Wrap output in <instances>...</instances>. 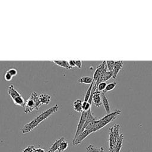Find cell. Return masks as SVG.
Segmentation results:
<instances>
[{
    "mask_svg": "<svg viewBox=\"0 0 152 152\" xmlns=\"http://www.w3.org/2000/svg\"><path fill=\"white\" fill-rule=\"evenodd\" d=\"M58 109V105L55 104V106H53L51 107L48 109L46 110L43 112L41 114L34 118L30 122L26 124L21 129V132L23 134H26L30 132L36 127H37L42 121H43L44 120L49 118L50 116H51L55 112H56Z\"/></svg>",
    "mask_w": 152,
    "mask_h": 152,
    "instance_id": "cell-1",
    "label": "cell"
},
{
    "mask_svg": "<svg viewBox=\"0 0 152 152\" xmlns=\"http://www.w3.org/2000/svg\"><path fill=\"white\" fill-rule=\"evenodd\" d=\"M41 106L42 103L40 101L38 94L36 92H33L30 97L26 102L24 112L26 113H31L34 110H38Z\"/></svg>",
    "mask_w": 152,
    "mask_h": 152,
    "instance_id": "cell-2",
    "label": "cell"
},
{
    "mask_svg": "<svg viewBox=\"0 0 152 152\" xmlns=\"http://www.w3.org/2000/svg\"><path fill=\"white\" fill-rule=\"evenodd\" d=\"M120 125L115 124L109 129V152H115L116 142L119 134Z\"/></svg>",
    "mask_w": 152,
    "mask_h": 152,
    "instance_id": "cell-3",
    "label": "cell"
},
{
    "mask_svg": "<svg viewBox=\"0 0 152 152\" xmlns=\"http://www.w3.org/2000/svg\"><path fill=\"white\" fill-rule=\"evenodd\" d=\"M121 112V111L118 109L112 113L107 114L101 119H99L97 124H96L95 127L93 128V131L94 132L97 131L100 129H102V128H103L104 126H105L106 125H107L110 122H112L118 115H120Z\"/></svg>",
    "mask_w": 152,
    "mask_h": 152,
    "instance_id": "cell-4",
    "label": "cell"
},
{
    "mask_svg": "<svg viewBox=\"0 0 152 152\" xmlns=\"http://www.w3.org/2000/svg\"><path fill=\"white\" fill-rule=\"evenodd\" d=\"M87 114H88V111L87 112L83 111V112L81 113V116H80V120H79L77 127V129H76L75 134L73 140H74L79 135V134L84 131L83 128H84V126L86 119H87Z\"/></svg>",
    "mask_w": 152,
    "mask_h": 152,
    "instance_id": "cell-5",
    "label": "cell"
},
{
    "mask_svg": "<svg viewBox=\"0 0 152 152\" xmlns=\"http://www.w3.org/2000/svg\"><path fill=\"white\" fill-rule=\"evenodd\" d=\"M93 131L91 129H85L81 133L79 134V135L72 141L73 145H77L80 144L86 137H87L90 134L93 133Z\"/></svg>",
    "mask_w": 152,
    "mask_h": 152,
    "instance_id": "cell-6",
    "label": "cell"
},
{
    "mask_svg": "<svg viewBox=\"0 0 152 152\" xmlns=\"http://www.w3.org/2000/svg\"><path fill=\"white\" fill-rule=\"evenodd\" d=\"M123 61H115V64H114V66H113V77L112 78L113 79H116L118 73L119 72V71L122 69L123 67Z\"/></svg>",
    "mask_w": 152,
    "mask_h": 152,
    "instance_id": "cell-7",
    "label": "cell"
},
{
    "mask_svg": "<svg viewBox=\"0 0 152 152\" xmlns=\"http://www.w3.org/2000/svg\"><path fill=\"white\" fill-rule=\"evenodd\" d=\"M94 104L96 107H99L101 106L102 104V97H101V93L100 91H97V90L93 93V100Z\"/></svg>",
    "mask_w": 152,
    "mask_h": 152,
    "instance_id": "cell-8",
    "label": "cell"
},
{
    "mask_svg": "<svg viewBox=\"0 0 152 152\" xmlns=\"http://www.w3.org/2000/svg\"><path fill=\"white\" fill-rule=\"evenodd\" d=\"M112 77H113V72L111 71H107L100 75L98 80L95 82V84L98 85L99 83H100L106 82L107 80L112 78Z\"/></svg>",
    "mask_w": 152,
    "mask_h": 152,
    "instance_id": "cell-9",
    "label": "cell"
},
{
    "mask_svg": "<svg viewBox=\"0 0 152 152\" xmlns=\"http://www.w3.org/2000/svg\"><path fill=\"white\" fill-rule=\"evenodd\" d=\"M101 97H102V104L104 106V108L105 109L106 112L107 113V114L110 113V104L108 102V99L106 97L105 94L104 92H102L101 93Z\"/></svg>",
    "mask_w": 152,
    "mask_h": 152,
    "instance_id": "cell-10",
    "label": "cell"
},
{
    "mask_svg": "<svg viewBox=\"0 0 152 152\" xmlns=\"http://www.w3.org/2000/svg\"><path fill=\"white\" fill-rule=\"evenodd\" d=\"M65 140V138L64 137H61L60 138L56 140L52 145V146L49 148V150L48 152H55L56 150H58L59 147L61 142Z\"/></svg>",
    "mask_w": 152,
    "mask_h": 152,
    "instance_id": "cell-11",
    "label": "cell"
},
{
    "mask_svg": "<svg viewBox=\"0 0 152 152\" xmlns=\"http://www.w3.org/2000/svg\"><path fill=\"white\" fill-rule=\"evenodd\" d=\"M7 93L10 96V97L12 98V99H15V97L19 96L21 95L20 93H19L17 90H16L14 87L13 84H11L7 89Z\"/></svg>",
    "mask_w": 152,
    "mask_h": 152,
    "instance_id": "cell-12",
    "label": "cell"
},
{
    "mask_svg": "<svg viewBox=\"0 0 152 152\" xmlns=\"http://www.w3.org/2000/svg\"><path fill=\"white\" fill-rule=\"evenodd\" d=\"M39 97L40 99V101L42 103V104H48L50 102V99L51 96L48 94H40L39 95Z\"/></svg>",
    "mask_w": 152,
    "mask_h": 152,
    "instance_id": "cell-13",
    "label": "cell"
},
{
    "mask_svg": "<svg viewBox=\"0 0 152 152\" xmlns=\"http://www.w3.org/2000/svg\"><path fill=\"white\" fill-rule=\"evenodd\" d=\"M82 103L83 102L80 100L77 99L73 103V107L74 110H75L77 112H83V109H82Z\"/></svg>",
    "mask_w": 152,
    "mask_h": 152,
    "instance_id": "cell-14",
    "label": "cell"
},
{
    "mask_svg": "<svg viewBox=\"0 0 152 152\" xmlns=\"http://www.w3.org/2000/svg\"><path fill=\"white\" fill-rule=\"evenodd\" d=\"M53 62L55 64L57 65L58 66H61L66 69H70L72 68L70 66V65H69L68 61H53Z\"/></svg>",
    "mask_w": 152,
    "mask_h": 152,
    "instance_id": "cell-15",
    "label": "cell"
},
{
    "mask_svg": "<svg viewBox=\"0 0 152 152\" xmlns=\"http://www.w3.org/2000/svg\"><path fill=\"white\" fill-rule=\"evenodd\" d=\"M12 100H13L14 103L17 106H20L21 107H23L25 106L26 102H25L23 97L21 95L15 97V99H12Z\"/></svg>",
    "mask_w": 152,
    "mask_h": 152,
    "instance_id": "cell-16",
    "label": "cell"
},
{
    "mask_svg": "<svg viewBox=\"0 0 152 152\" xmlns=\"http://www.w3.org/2000/svg\"><path fill=\"white\" fill-rule=\"evenodd\" d=\"M123 140H124V136L123 134H120L119 136L116 144V147H115V152H120L121 148L122 147V142H123Z\"/></svg>",
    "mask_w": 152,
    "mask_h": 152,
    "instance_id": "cell-17",
    "label": "cell"
},
{
    "mask_svg": "<svg viewBox=\"0 0 152 152\" xmlns=\"http://www.w3.org/2000/svg\"><path fill=\"white\" fill-rule=\"evenodd\" d=\"M86 151L87 152H104V150L102 147L99 148L92 144H90L87 147Z\"/></svg>",
    "mask_w": 152,
    "mask_h": 152,
    "instance_id": "cell-18",
    "label": "cell"
},
{
    "mask_svg": "<svg viewBox=\"0 0 152 152\" xmlns=\"http://www.w3.org/2000/svg\"><path fill=\"white\" fill-rule=\"evenodd\" d=\"M78 83L81 84H91L93 81V78L90 77H82L78 80Z\"/></svg>",
    "mask_w": 152,
    "mask_h": 152,
    "instance_id": "cell-19",
    "label": "cell"
},
{
    "mask_svg": "<svg viewBox=\"0 0 152 152\" xmlns=\"http://www.w3.org/2000/svg\"><path fill=\"white\" fill-rule=\"evenodd\" d=\"M102 74V67H101V65H99L96 69L94 74H93V81L94 82H96L98 78H99V77Z\"/></svg>",
    "mask_w": 152,
    "mask_h": 152,
    "instance_id": "cell-20",
    "label": "cell"
},
{
    "mask_svg": "<svg viewBox=\"0 0 152 152\" xmlns=\"http://www.w3.org/2000/svg\"><path fill=\"white\" fill-rule=\"evenodd\" d=\"M94 81H93V83L90 85L89 87L88 88V89H87V90L84 99V102H88V99H89V98L90 97V95H91V93L92 88H93V84H94Z\"/></svg>",
    "mask_w": 152,
    "mask_h": 152,
    "instance_id": "cell-21",
    "label": "cell"
},
{
    "mask_svg": "<svg viewBox=\"0 0 152 152\" xmlns=\"http://www.w3.org/2000/svg\"><path fill=\"white\" fill-rule=\"evenodd\" d=\"M116 84H117V82H116V81H113V82H112V83L107 84L106 87V88H105V90H104L103 92L106 93V92L112 91V90H113L115 88Z\"/></svg>",
    "mask_w": 152,
    "mask_h": 152,
    "instance_id": "cell-22",
    "label": "cell"
},
{
    "mask_svg": "<svg viewBox=\"0 0 152 152\" xmlns=\"http://www.w3.org/2000/svg\"><path fill=\"white\" fill-rule=\"evenodd\" d=\"M68 142L64 140L62 142H61V143L60 144L58 151L59 152H63L66 150V148H68Z\"/></svg>",
    "mask_w": 152,
    "mask_h": 152,
    "instance_id": "cell-23",
    "label": "cell"
},
{
    "mask_svg": "<svg viewBox=\"0 0 152 152\" xmlns=\"http://www.w3.org/2000/svg\"><path fill=\"white\" fill-rule=\"evenodd\" d=\"M107 84L106 82H102L99 83V84L97 86V90L99 91H104V90H105Z\"/></svg>",
    "mask_w": 152,
    "mask_h": 152,
    "instance_id": "cell-24",
    "label": "cell"
},
{
    "mask_svg": "<svg viewBox=\"0 0 152 152\" xmlns=\"http://www.w3.org/2000/svg\"><path fill=\"white\" fill-rule=\"evenodd\" d=\"M82 109L83 111L87 112L91 109V104H90L88 102H83L82 103Z\"/></svg>",
    "mask_w": 152,
    "mask_h": 152,
    "instance_id": "cell-25",
    "label": "cell"
},
{
    "mask_svg": "<svg viewBox=\"0 0 152 152\" xmlns=\"http://www.w3.org/2000/svg\"><path fill=\"white\" fill-rule=\"evenodd\" d=\"M106 64L107 66V69L109 71H113L114 64H115V61H106Z\"/></svg>",
    "mask_w": 152,
    "mask_h": 152,
    "instance_id": "cell-26",
    "label": "cell"
},
{
    "mask_svg": "<svg viewBox=\"0 0 152 152\" xmlns=\"http://www.w3.org/2000/svg\"><path fill=\"white\" fill-rule=\"evenodd\" d=\"M7 72H8L12 77H14L17 74V71L15 68H10Z\"/></svg>",
    "mask_w": 152,
    "mask_h": 152,
    "instance_id": "cell-27",
    "label": "cell"
},
{
    "mask_svg": "<svg viewBox=\"0 0 152 152\" xmlns=\"http://www.w3.org/2000/svg\"><path fill=\"white\" fill-rule=\"evenodd\" d=\"M4 78H5V80L6 81H11V80H12V77L8 72H7L5 73V75H4Z\"/></svg>",
    "mask_w": 152,
    "mask_h": 152,
    "instance_id": "cell-28",
    "label": "cell"
},
{
    "mask_svg": "<svg viewBox=\"0 0 152 152\" xmlns=\"http://www.w3.org/2000/svg\"><path fill=\"white\" fill-rule=\"evenodd\" d=\"M74 63L75 65V66H77L78 68L80 69L82 66V61H74Z\"/></svg>",
    "mask_w": 152,
    "mask_h": 152,
    "instance_id": "cell-29",
    "label": "cell"
},
{
    "mask_svg": "<svg viewBox=\"0 0 152 152\" xmlns=\"http://www.w3.org/2000/svg\"><path fill=\"white\" fill-rule=\"evenodd\" d=\"M68 63H69V65H70V66L72 68L73 67H75V63H74V61H68Z\"/></svg>",
    "mask_w": 152,
    "mask_h": 152,
    "instance_id": "cell-30",
    "label": "cell"
},
{
    "mask_svg": "<svg viewBox=\"0 0 152 152\" xmlns=\"http://www.w3.org/2000/svg\"><path fill=\"white\" fill-rule=\"evenodd\" d=\"M33 152H46V151H45V150H43L42 148H39L34 149Z\"/></svg>",
    "mask_w": 152,
    "mask_h": 152,
    "instance_id": "cell-31",
    "label": "cell"
}]
</instances>
